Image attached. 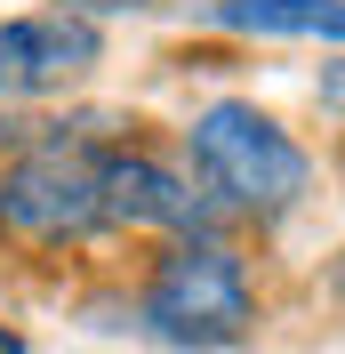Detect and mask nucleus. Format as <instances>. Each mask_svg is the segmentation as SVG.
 Returning <instances> with one entry per match:
<instances>
[{
    "mask_svg": "<svg viewBox=\"0 0 345 354\" xmlns=\"http://www.w3.org/2000/svg\"><path fill=\"white\" fill-rule=\"evenodd\" d=\"M185 153H193V185L217 209H233V218H281L313 185L305 145L281 129L273 113L241 105V97H217L201 113L193 129H185Z\"/></svg>",
    "mask_w": 345,
    "mask_h": 354,
    "instance_id": "f257e3e1",
    "label": "nucleus"
},
{
    "mask_svg": "<svg viewBox=\"0 0 345 354\" xmlns=\"http://www.w3.org/2000/svg\"><path fill=\"white\" fill-rule=\"evenodd\" d=\"M137 322H145L161 346L177 354H225L249 338L257 322V290H249V266L217 234H193V242H169L145 274V298H137Z\"/></svg>",
    "mask_w": 345,
    "mask_h": 354,
    "instance_id": "f03ea898",
    "label": "nucleus"
},
{
    "mask_svg": "<svg viewBox=\"0 0 345 354\" xmlns=\"http://www.w3.org/2000/svg\"><path fill=\"white\" fill-rule=\"evenodd\" d=\"M105 129H41L0 177V225L24 242H88L105 225Z\"/></svg>",
    "mask_w": 345,
    "mask_h": 354,
    "instance_id": "7ed1b4c3",
    "label": "nucleus"
},
{
    "mask_svg": "<svg viewBox=\"0 0 345 354\" xmlns=\"http://www.w3.org/2000/svg\"><path fill=\"white\" fill-rule=\"evenodd\" d=\"M105 57V32L72 8H32L0 24V97H57Z\"/></svg>",
    "mask_w": 345,
    "mask_h": 354,
    "instance_id": "20e7f679",
    "label": "nucleus"
},
{
    "mask_svg": "<svg viewBox=\"0 0 345 354\" xmlns=\"http://www.w3.org/2000/svg\"><path fill=\"white\" fill-rule=\"evenodd\" d=\"M217 218V201L201 194L193 177H177L169 161L152 153H105V225H152V234H177L193 242L201 225Z\"/></svg>",
    "mask_w": 345,
    "mask_h": 354,
    "instance_id": "39448f33",
    "label": "nucleus"
},
{
    "mask_svg": "<svg viewBox=\"0 0 345 354\" xmlns=\"http://www.w3.org/2000/svg\"><path fill=\"white\" fill-rule=\"evenodd\" d=\"M201 17L225 32H265V41H337L345 48V0H201Z\"/></svg>",
    "mask_w": 345,
    "mask_h": 354,
    "instance_id": "423d86ee",
    "label": "nucleus"
},
{
    "mask_svg": "<svg viewBox=\"0 0 345 354\" xmlns=\"http://www.w3.org/2000/svg\"><path fill=\"white\" fill-rule=\"evenodd\" d=\"M57 8H72V17H121V8H152V0H57Z\"/></svg>",
    "mask_w": 345,
    "mask_h": 354,
    "instance_id": "0eeeda50",
    "label": "nucleus"
},
{
    "mask_svg": "<svg viewBox=\"0 0 345 354\" xmlns=\"http://www.w3.org/2000/svg\"><path fill=\"white\" fill-rule=\"evenodd\" d=\"M0 354H24V338H17V330H0Z\"/></svg>",
    "mask_w": 345,
    "mask_h": 354,
    "instance_id": "6e6552de",
    "label": "nucleus"
},
{
    "mask_svg": "<svg viewBox=\"0 0 345 354\" xmlns=\"http://www.w3.org/2000/svg\"><path fill=\"white\" fill-rule=\"evenodd\" d=\"M0 177H8V169H0Z\"/></svg>",
    "mask_w": 345,
    "mask_h": 354,
    "instance_id": "1a4fd4ad",
    "label": "nucleus"
}]
</instances>
